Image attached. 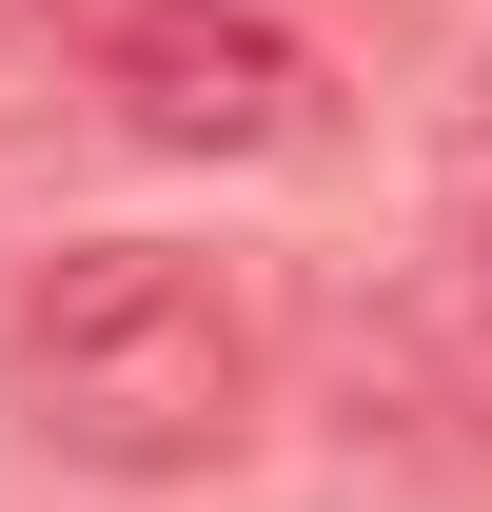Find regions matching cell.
Listing matches in <instances>:
<instances>
[{
  "mask_svg": "<svg viewBox=\"0 0 492 512\" xmlns=\"http://www.w3.org/2000/svg\"><path fill=\"white\" fill-rule=\"evenodd\" d=\"M0 375H20V434L79 473H217L256 434V316L178 237H60L0 316Z\"/></svg>",
  "mask_w": 492,
  "mask_h": 512,
  "instance_id": "1",
  "label": "cell"
},
{
  "mask_svg": "<svg viewBox=\"0 0 492 512\" xmlns=\"http://www.w3.org/2000/svg\"><path fill=\"white\" fill-rule=\"evenodd\" d=\"M99 99L158 158H276L315 119V60H296V20H256V0H138L99 40Z\"/></svg>",
  "mask_w": 492,
  "mask_h": 512,
  "instance_id": "2",
  "label": "cell"
}]
</instances>
